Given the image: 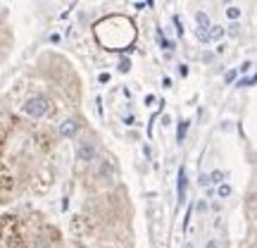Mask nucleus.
I'll return each mask as SVG.
<instances>
[{"label":"nucleus","mask_w":257,"mask_h":248,"mask_svg":"<svg viewBox=\"0 0 257 248\" xmlns=\"http://www.w3.org/2000/svg\"><path fill=\"white\" fill-rule=\"evenodd\" d=\"M224 79H226V84H231L233 79H236V69H231V72H226V76H224Z\"/></svg>","instance_id":"nucleus-17"},{"label":"nucleus","mask_w":257,"mask_h":248,"mask_svg":"<svg viewBox=\"0 0 257 248\" xmlns=\"http://www.w3.org/2000/svg\"><path fill=\"white\" fill-rule=\"evenodd\" d=\"M224 34H226V29L224 27H212L210 29V41H219Z\"/></svg>","instance_id":"nucleus-8"},{"label":"nucleus","mask_w":257,"mask_h":248,"mask_svg":"<svg viewBox=\"0 0 257 248\" xmlns=\"http://www.w3.org/2000/svg\"><path fill=\"white\" fill-rule=\"evenodd\" d=\"M95 36L105 48L110 50H124L126 46L134 43L136 38V31H134V24L124 17H107L95 24Z\"/></svg>","instance_id":"nucleus-1"},{"label":"nucleus","mask_w":257,"mask_h":248,"mask_svg":"<svg viewBox=\"0 0 257 248\" xmlns=\"http://www.w3.org/2000/svg\"><path fill=\"white\" fill-rule=\"evenodd\" d=\"M169 122H172V117H169V115H162V127H169Z\"/></svg>","instance_id":"nucleus-23"},{"label":"nucleus","mask_w":257,"mask_h":248,"mask_svg":"<svg viewBox=\"0 0 257 248\" xmlns=\"http://www.w3.org/2000/svg\"><path fill=\"white\" fill-rule=\"evenodd\" d=\"M195 22H198V29H200V31H210V17H207V15H205V12H198V15H195Z\"/></svg>","instance_id":"nucleus-7"},{"label":"nucleus","mask_w":257,"mask_h":248,"mask_svg":"<svg viewBox=\"0 0 257 248\" xmlns=\"http://www.w3.org/2000/svg\"><path fill=\"white\" fill-rule=\"evenodd\" d=\"M250 67H252V62H248V60H245V62L240 64V72H250Z\"/></svg>","instance_id":"nucleus-18"},{"label":"nucleus","mask_w":257,"mask_h":248,"mask_svg":"<svg viewBox=\"0 0 257 248\" xmlns=\"http://www.w3.org/2000/svg\"><path fill=\"white\" fill-rule=\"evenodd\" d=\"M188 127H191V122H188V120L179 122V129H176V143H184L186 134H188Z\"/></svg>","instance_id":"nucleus-6"},{"label":"nucleus","mask_w":257,"mask_h":248,"mask_svg":"<svg viewBox=\"0 0 257 248\" xmlns=\"http://www.w3.org/2000/svg\"><path fill=\"white\" fill-rule=\"evenodd\" d=\"M50 108V101H48L46 96H31L27 103H24V115L31 117V120H38V117H43Z\"/></svg>","instance_id":"nucleus-2"},{"label":"nucleus","mask_w":257,"mask_h":248,"mask_svg":"<svg viewBox=\"0 0 257 248\" xmlns=\"http://www.w3.org/2000/svg\"><path fill=\"white\" fill-rule=\"evenodd\" d=\"M98 81H100V84H107V81H110V74H105V72H102L100 76H98Z\"/></svg>","instance_id":"nucleus-19"},{"label":"nucleus","mask_w":257,"mask_h":248,"mask_svg":"<svg viewBox=\"0 0 257 248\" xmlns=\"http://www.w3.org/2000/svg\"><path fill=\"white\" fill-rule=\"evenodd\" d=\"M157 41H160V46H162V48L172 50V41H167V38L162 36V31H160V29H157Z\"/></svg>","instance_id":"nucleus-10"},{"label":"nucleus","mask_w":257,"mask_h":248,"mask_svg":"<svg viewBox=\"0 0 257 248\" xmlns=\"http://www.w3.org/2000/svg\"><path fill=\"white\" fill-rule=\"evenodd\" d=\"M131 69V62H128V57H121L119 60V72H128Z\"/></svg>","instance_id":"nucleus-13"},{"label":"nucleus","mask_w":257,"mask_h":248,"mask_svg":"<svg viewBox=\"0 0 257 248\" xmlns=\"http://www.w3.org/2000/svg\"><path fill=\"white\" fill-rule=\"evenodd\" d=\"M162 86H165V89H169V86H172V79H169V76H165V79H162Z\"/></svg>","instance_id":"nucleus-24"},{"label":"nucleus","mask_w":257,"mask_h":248,"mask_svg":"<svg viewBox=\"0 0 257 248\" xmlns=\"http://www.w3.org/2000/svg\"><path fill=\"white\" fill-rule=\"evenodd\" d=\"M217 193H219L221 198H226V196H231V186L229 184H221L219 189H217Z\"/></svg>","instance_id":"nucleus-12"},{"label":"nucleus","mask_w":257,"mask_h":248,"mask_svg":"<svg viewBox=\"0 0 257 248\" xmlns=\"http://www.w3.org/2000/svg\"><path fill=\"white\" fill-rule=\"evenodd\" d=\"M186 189H188V177H186V170L181 167L179 175H176V196H179V203L184 205L186 201Z\"/></svg>","instance_id":"nucleus-4"},{"label":"nucleus","mask_w":257,"mask_h":248,"mask_svg":"<svg viewBox=\"0 0 257 248\" xmlns=\"http://www.w3.org/2000/svg\"><path fill=\"white\" fill-rule=\"evenodd\" d=\"M229 34H231V36H238V27H236V24H231V27H229Z\"/></svg>","instance_id":"nucleus-22"},{"label":"nucleus","mask_w":257,"mask_h":248,"mask_svg":"<svg viewBox=\"0 0 257 248\" xmlns=\"http://www.w3.org/2000/svg\"><path fill=\"white\" fill-rule=\"evenodd\" d=\"M76 129H79V124H76V120H67L62 122V127H60V134H62L64 138H69L76 134Z\"/></svg>","instance_id":"nucleus-5"},{"label":"nucleus","mask_w":257,"mask_h":248,"mask_svg":"<svg viewBox=\"0 0 257 248\" xmlns=\"http://www.w3.org/2000/svg\"><path fill=\"white\" fill-rule=\"evenodd\" d=\"M184 248H193V243H191V241H188V243H184Z\"/></svg>","instance_id":"nucleus-26"},{"label":"nucleus","mask_w":257,"mask_h":248,"mask_svg":"<svg viewBox=\"0 0 257 248\" xmlns=\"http://www.w3.org/2000/svg\"><path fill=\"white\" fill-rule=\"evenodd\" d=\"M207 248H217V243H214V241H210V243H207Z\"/></svg>","instance_id":"nucleus-25"},{"label":"nucleus","mask_w":257,"mask_h":248,"mask_svg":"<svg viewBox=\"0 0 257 248\" xmlns=\"http://www.w3.org/2000/svg\"><path fill=\"white\" fill-rule=\"evenodd\" d=\"M210 179H212V184H219L221 186V182L226 179V172H221V170H214L210 175Z\"/></svg>","instance_id":"nucleus-9"},{"label":"nucleus","mask_w":257,"mask_h":248,"mask_svg":"<svg viewBox=\"0 0 257 248\" xmlns=\"http://www.w3.org/2000/svg\"><path fill=\"white\" fill-rule=\"evenodd\" d=\"M198 184H200V186H210L212 184L210 175H202V172H200V177H198Z\"/></svg>","instance_id":"nucleus-14"},{"label":"nucleus","mask_w":257,"mask_h":248,"mask_svg":"<svg viewBox=\"0 0 257 248\" xmlns=\"http://www.w3.org/2000/svg\"><path fill=\"white\" fill-rule=\"evenodd\" d=\"M76 157L81 160V162H91L93 157H95V143L88 141V138H83L76 143Z\"/></svg>","instance_id":"nucleus-3"},{"label":"nucleus","mask_w":257,"mask_h":248,"mask_svg":"<svg viewBox=\"0 0 257 248\" xmlns=\"http://www.w3.org/2000/svg\"><path fill=\"white\" fill-rule=\"evenodd\" d=\"M205 208H207V203H205V201H198V203H195V210H205Z\"/></svg>","instance_id":"nucleus-20"},{"label":"nucleus","mask_w":257,"mask_h":248,"mask_svg":"<svg viewBox=\"0 0 257 248\" xmlns=\"http://www.w3.org/2000/svg\"><path fill=\"white\" fill-rule=\"evenodd\" d=\"M179 74H181V76H188V67H186V64H179Z\"/></svg>","instance_id":"nucleus-21"},{"label":"nucleus","mask_w":257,"mask_h":248,"mask_svg":"<svg viewBox=\"0 0 257 248\" xmlns=\"http://www.w3.org/2000/svg\"><path fill=\"white\" fill-rule=\"evenodd\" d=\"M174 27H176V34H179V36H184L186 29H184V24H181V19L179 17H174Z\"/></svg>","instance_id":"nucleus-15"},{"label":"nucleus","mask_w":257,"mask_h":248,"mask_svg":"<svg viewBox=\"0 0 257 248\" xmlns=\"http://www.w3.org/2000/svg\"><path fill=\"white\" fill-rule=\"evenodd\" d=\"M255 81H257V74L255 76H248V79H240L238 86H250V84H255Z\"/></svg>","instance_id":"nucleus-16"},{"label":"nucleus","mask_w":257,"mask_h":248,"mask_svg":"<svg viewBox=\"0 0 257 248\" xmlns=\"http://www.w3.org/2000/svg\"><path fill=\"white\" fill-rule=\"evenodd\" d=\"M226 15H229V19H233V22H236V19L240 17V10L236 8V5H231V8H226Z\"/></svg>","instance_id":"nucleus-11"}]
</instances>
